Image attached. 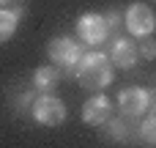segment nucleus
<instances>
[{
  "mask_svg": "<svg viewBox=\"0 0 156 148\" xmlns=\"http://www.w3.org/2000/svg\"><path fill=\"white\" fill-rule=\"evenodd\" d=\"M151 102H154V113H156V93H151Z\"/></svg>",
  "mask_w": 156,
  "mask_h": 148,
  "instance_id": "15",
  "label": "nucleus"
},
{
  "mask_svg": "<svg viewBox=\"0 0 156 148\" xmlns=\"http://www.w3.org/2000/svg\"><path fill=\"white\" fill-rule=\"evenodd\" d=\"M33 118H36V124H41V126H60V124L66 121V104H63L58 96L41 93V96L33 102Z\"/></svg>",
  "mask_w": 156,
  "mask_h": 148,
  "instance_id": "3",
  "label": "nucleus"
},
{
  "mask_svg": "<svg viewBox=\"0 0 156 148\" xmlns=\"http://www.w3.org/2000/svg\"><path fill=\"white\" fill-rule=\"evenodd\" d=\"M77 80L88 91H101L112 82V60L104 52H85L77 63Z\"/></svg>",
  "mask_w": 156,
  "mask_h": 148,
  "instance_id": "1",
  "label": "nucleus"
},
{
  "mask_svg": "<svg viewBox=\"0 0 156 148\" xmlns=\"http://www.w3.org/2000/svg\"><path fill=\"white\" fill-rule=\"evenodd\" d=\"M140 38H143V41L137 44V52H140L143 58L154 60V58H156V38L151 36V33H148V36H140Z\"/></svg>",
  "mask_w": 156,
  "mask_h": 148,
  "instance_id": "13",
  "label": "nucleus"
},
{
  "mask_svg": "<svg viewBox=\"0 0 156 148\" xmlns=\"http://www.w3.org/2000/svg\"><path fill=\"white\" fill-rule=\"evenodd\" d=\"M47 52H49V60H52L55 66H63V69H77L80 58L85 55V47H82L80 41L69 38V36H55V38L49 41Z\"/></svg>",
  "mask_w": 156,
  "mask_h": 148,
  "instance_id": "2",
  "label": "nucleus"
},
{
  "mask_svg": "<svg viewBox=\"0 0 156 148\" xmlns=\"http://www.w3.org/2000/svg\"><path fill=\"white\" fill-rule=\"evenodd\" d=\"M3 3H8V0H0V5H3Z\"/></svg>",
  "mask_w": 156,
  "mask_h": 148,
  "instance_id": "16",
  "label": "nucleus"
},
{
  "mask_svg": "<svg viewBox=\"0 0 156 148\" xmlns=\"http://www.w3.org/2000/svg\"><path fill=\"white\" fill-rule=\"evenodd\" d=\"M140 137H143V143L156 146V113L151 115V118L143 121V126H140Z\"/></svg>",
  "mask_w": 156,
  "mask_h": 148,
  "instance_id": "12",
  "label": "nucleus"
},
{
  "mask_svg": "<svg viewBox=\"0 0 156 148\" xmlns=\"http://www.w3.org/2000/svg\"><path fill=\"white\" fill-rule=\"evenodd\" d=\"M112 113V104L107 96H90L85 104H82V121L90 124V126H101Z\"/></svg>",
  "mask_w": 156,
  "mask_h": 148,
  "instance_id": "7",
  "label": "nucleus"
},
{
  "mask_svg": "<svg viewBox=\"0 0 156 148\" xmlns=\"http://www.w3.org/2000/svg\"><path fill=\"white\" fill-rule=\"evenodd\" d=\"M22 14H25V8H22V5L0 8V44L11 41V36H14V33H16V27H19Z\"/></svg>",
  "mask_w": 156,
  "mask_h": 148,
  "instance_id": "9",
  "label": "nucleus"
},
{
  "mask_svg": "<svg viewBox=\"0 0 156 148\" xmlns=\"http://www.w3.org/2000/svg\"><path fill=\"white\" fill-rule=\"evenodd\" d=\"M101 132H104V137H107V140H115V143H121V140L126 137V126H123L118 118H112V121L107 118V121L101 124Z\"/></svg>",
  "mask_w": 156,
  "mask_h": 148,
  "instance_id": "11",
  "label": "nucleus"
},
{
  "mask_svg": "<svg viewBox=\"0 0 156 148\" xmlns=\"http://www.w3.org/2000/svg\"><path fill=\"white\" fill-rule=\"evenodd\" d=\"M58 82H60V71L52 69V66H38V69L33 71V88H36L38 93H49Z\"/></svg>",
  "mask_w": 156,
  "mask_h": 148,
  "instance_id": "10",
  "label": "nucleus"
},
{
  "mask_svg": "<svg viewBox=\"0 0 156 148\" xmlns=\"http://www.w3.org/2000/svg\"><path fill=\"white\" fill-rule=\"evenodd\" d=\"M104 22L110 25V30H115V27H118V22H121V16H118L115 11H107V14H104Z\"/></svg>",
  "mask_w": 156,
  "mask_h": 148,
  "instance_id": "14",
  "label": "nucleus"
},
{
  "mask_svg": "<svg viewBox=\"0 0 156 148\" xmlns=\"http://www.w3.org/2000/svg\"><path fill=\"white\" fill-rule=\"evenodd\" d=\"M148 104H151V91H145V88H126L118 96V107H121V113L126 118L143 115L148 110Z\"/></svg>",
  "mask_w": 156,
  "mask_h": 148,
  "instance_id": "6",
  "label": "nucleus"
},
{
  "mask_svg": "<svg viewBox=\"0 0 156 148\" xmlns=\"http://www.w3.org/2000/svg\"><path fill=\"white\" fill-rule=\"evenodd\" d=\"M123 22H126V30L132 36H148V33H154V27H156V16L145 3H132L126 8Z\"/></svg>",
  "mask_w": 156,
  "mask_h": 148,
  "instance_id": "5",
  "label": "nucleus"
},
{
  "mask_svg": "<svg viewBox=\"0 0 156 148\" xmlns=\"http://www.w3.org/2000/svg\"><path fill=\"white\" fill-rule=\"evenodd\" d=\"M77 36L85 41V44H90V47H96V44H101L107 36H110V25L104 22V14H82L80 19H77Z\"/></svg>",
  "mask_w": 156,
  "mask_h": 148,
  "instance_id": "4",
  "label": "nucleus"
},
{
  "mask_svg": "<svg viewBox=\"0 0 156 148\" xmlns=\"http://www.w3.org/2000/svg\"><path fill=\"white\" fill-rule=\"evenodd\" d=\"M137 58H140V52H137V44L132 38H118L110 49V60L118 69H132L137 63Z\"/></svg>",
  "mask_w": 156,
  "mask_h": 148,
  "instance_id": "8",
  "label": "nucleus"
}]
</instances>
